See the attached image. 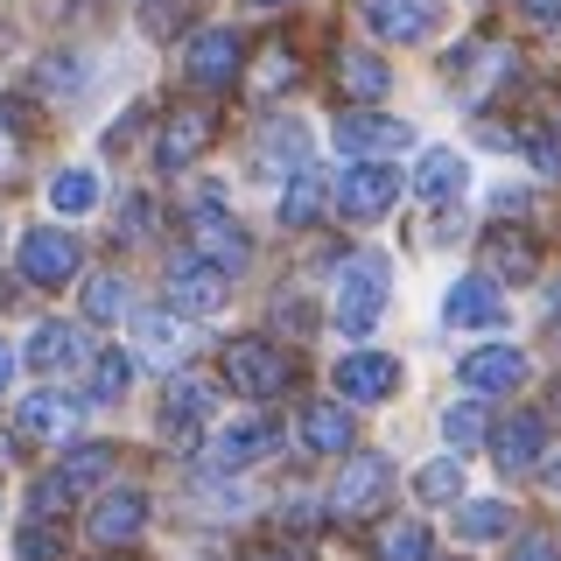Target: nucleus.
<instances>
[{"label": "nucleus", "mask_w": 561, "mask_h": 561, "mask_svg": "<svg viewBox=\"0 0 561 561\" xmlns=\"http://www.w3.org/2000/svg\"><path fill=\"white\" fill-rule=\"evenodd\" d=\"M218 379L232 386L239 400H280L288 379H295V365H288V351L267 344V337H232L218 351Z\"/></svg>", "instance_id": "f257e3e1"}, {"label": "nucleus", "mask_w": 561, "mask_h": 561, "mask_svg": "<svg viewBox=\"0 0 561 561\" xmlns=\"http://www.w3.org/2000/svg\"><path fill=\"white\" fill-rule=\"evenodd\" d=\"M386 260L379 253H351L344 260V274H337V302H330V323L344 330V337H365V330L379 323V309H386Z\"/></svg>", "instance_id": "f03ea898"}, {"label": "nucleus", "mask_w": 561, "mask_h": 561, "mask_svg": "<svg viewBox=\"0 0 561 561\" xmlns=\"http://www.w3.org/2000/svg\"><path fill=\"white\" fill-rule=\"evenodd\" d=\"M190 253L210 260L218 274H239L253 260V239H245V225L218 197H197V210H190Z\"/></svg>", "instance_id": "7ed1b4c3"}, {"label": "nucleus", "mask_w": 561, "mask_h": 561, "mask_svg": "<svg viewBox=\"0 0 561 561\" xmlns=\"http://www.w3.org/2000/svg\"><path fill=\"white\" fill-rule=\"evenodd\" d=\"M239 70H245V43H239V28H204V35H190V49H183V78L197 84V92H232Z\"/></svg>", "instance_id": "20e7f679"}, {"label": "nucleus", "mask_w": 561, "mask_h": 561, "mask_svg": "<svg viewBox=\"0 0 561 561\" xmlns=\"http://www.w3.org/2000/svg\"><path fill=\"white\" fill-rule=\"evenodd\" d=\"M14 267H22L28 288H64V280H78L84 267V253H78V239L57 232V225H35V232H22V245H14Z\"/></svg>", "instance_id": "39448f33"}, {"label": "nucleus", "mask_w": 561, "mask_h": 561, "mask_svg": "<svg viewBox=\"0 0 561 561\" xmlns=\"http://www.w3.org/2000/svg\"><path fill=\"white\" fill-rule=\"evenodd\" d=\"M393 204H400V169L393 162H351L337 175V210H344V218L379 225Z\"/></svg>", "instance_id": "423d86ee"}, {"label": "nucleus", "mask_w": 561, "mask_h": 561, "mask_svg": "<svg viewBox=\"0 0 561 561\" xmlns=\"http://www.w3.org/2000/svg\"><path fill=\"white\" fill-rule=\"evenodd\" d=\"M154 421H162L169 443H197L210 428V379L204 373H175L162 386V400H154Z\"/></svg>", "instance_id": "0eeeda50"}, {"label": "nucleus", "mask_w": 561, "mask_h": 561, "mask_svg": "<svg viewBox=\"0 0 561 561\" xmlns=\"http://www.w3.org/2000/svg\"><path fill=\"white\" fill-rule=\"evenodd\" d=\"M210 134H218V119L204 113V105H169L162 127H154V169H190L197 154L210 148Z\"/></svg>", "instance_id": "6e6552de"}, {"label": "nucleus", "mask_w": 561, "mask_h": 561, "mask_svg": "<svg viewBox=\"0 0 561 561\" xmlns=\"http://www.w3.org/2000/svg\"><path fill=\"white\" fill-rule=\"evenodd\" d=\"M162 288H169V309H175V316H210V309H225V274L210 267V260H197V253H175L169 274H162Z\"/></svg>", "instance_id": "1a4fd4ad"}, {"label": "nucleus", "mask_w": 561, "mask_h": 561, "mask_svg": "<svg viewBox=\"0 0 561 561\" xmlns=\"http://www.w3.org/2000/svg\"><path fill=\"white\" fill-rule=\"evenodd\" d=\"M408 140H414V127L393 119V113H344L337 119V148L358 154V162H386V154H400Z\"/></svg>", "instance_id": "9d476101"}, {"label": "nucleus", "mask_w": 561, "mask_h": 561, "mask_svg": "<svg viewBox=\"0 0 561 561\" xmlns=\"http://www.w3.org/2000/svg\"><path fill=\"white\" fill-rule=\"evenodd\" d=\"M386 484H393L386 456H373V449H351V456H344V478L330 484V505H337L344 519H358V513H373V505L386 499Z\"/></svg>", "instance_id": "9b49d317"}, {"label": "nucleus", "mask_w": 561, "mask_h": 561, "mask_svg": "<svg viewBox=\"0 0 561 561\" xmlns=\"http://www.w3.org/2000/svg\"><path fill=\"white\" fill-rule=\"evenodd\" d=\"M84 526H92V540H99V548H127L140 526H148V491H134V484L99 491V499H92V513H84Z\"/></svg>", "instance_id": "f8f14e48"}, {"label": "nucleus", "mask_w": 561, "mask_h": 561, "mask_svg": "<svg viewBox=\"0 0 561 561\" xmlns=\"http://www.w3.org/2000/svg\"><path fill=\"white\" fill-rule=\"evenodd\" d=\"M337 393L358 400V408H373V400H393L400 393V358H386V351H351V358H337Z\"/></svg>", "instance_id": "ddd939ff"}, {"label": "nucleus", "mask_w": 561, "mask_h": 561, "mask_svg": "<svg viewBox=\"0 0 561 561\" xmlns=\"http://www.w3.org/2000/svg\"><path fill=\"white\" fill-rule=\"evenodd\" d=\"M443 323H449V330H491V323H505L499 280H491V274H463V280L443 295Z\"/></svg>", "instance_id": "4468645a"}, {"label": "nucleus", "mask_w": 561, "mask_h": 561, "mask_svg": "<svg viewBox=\"0 0 561 561\" xmlns=\"http://www.w3.org/2000/svg\"><path fill=\"white\" fill-rule=\"evenodd\" d=\"M78 414H84V400H70V393H57V386H43V393L22 400L14 428H22L28 443H70V435H78Z\"/></svg>", "instance_id": "2eb2a0df"}, {"label": "nucleus", "mask_w": 561, "mask_h": 561, "mask_svg": "<svg viewBox=\"0 0 561 561\" xmlns=\"http://www.w3.org/2000/svg\"><path fill=\"white\" fill-rule=\"evenodd\" d=\"M435 0H365V28L379 43H428L435 35Z\"/></svg>", "instance_id": "dca6fc26"}, {"label": "nucleus", "mask_w": 561, "mask_h": 561, "mask_svg": "<svg viewBox=\"0 0 561 561\" xmlns=\"http://www.w3.org/2000/svg\"><path fill=\"white\" fill-rule=\"evenodd\" d=\"M526 379V351L519 344H484V351H470V358H463V386H470V393H491V400H499V393H513V386Z\"/></svg>", "instance_id": "f3484780"}, {"label": "nucleus", "mask_w": 561, "mask_h": 561, "mask_svg": "<svg viewBox=\"0 0 561 561\" xmlns=\"http://www.w3.org/2000/svg\"><path fill=\"white\" fill-rule=\"evenodd\" d=\"M491 456H499V470H534L540 456H548V414H513L491 428Z\"/></svg>", "instance_id": "a211bd4d"}, {"label": "nucleus", "mask_w": 561, "mask_h": 561, "mask_svg": "<svg viewBox=\"0 0 561 561\" xmlns=\"http://www.w3.org/2000/svg\"><path fill=\"white\" fill-rule=\"evenodd\" d=\"M449 78H456V92H463V99H484V84L513 78V49H505V43H463L449 57Z\"/></svg>", "instance_id": "6ab92c4d"}, {"label": "nucleus", "mask_w": 561, "mask_h": 561, "mask_svg": "<svg viewBox=\"0 0 561 561\" xmlns=\"http://www.w3.org/2000/svg\"><path fill=\"white\" fill-rule=\"evenodd\" d=\"M267 449H274V421L267 414H245V421H232V428L210 435V463H218V470H245V463H260Z\"/></svg>", "instance_id": "aec40b11"}, {"label": "nucleus", "mask_w": 561, "mask_h": 561, "mask_svg": "<svg viewBox=\"0 0 561 561\" xmlns=\"http://www.w3.org/2000/svg\"><path fill=\"white\" fill-rule=\"evenodd\" d=\"M295 435H302V449L309 456H351V414L337 408V400H309L302 421H295Z\"/></svg>", "instance_id": "412c9836"}, {"label": "nucleus", "mask_w": 561, "mask_h": 561, "mask_svg": "<svg viewBox=\"0 0 561 561\" xmlns=\"http://www.w3.org/2000/svg\"><path fill=\"white\" fill-rule=\"evenodd\" d=\"M28 365H35L43 379L78 373V365H84V330H78V323H35V337H28Z\"/></svg>", "instance_id": "4be33fe9"}, {"label": "nucleus", "mask_w": 561, "mask_h": 561, "mask_svg": "<svg viewBox=\"0 0 561 561\" xmlns=\"http://www.w3.org/2000/svg\"><path fill=\"white\" fill-rule=\"evenodd\" d=\"M484 267L499 274V280H534V274H540V245H534V232H519V225H491Z\"/></svg>", "instance_id": "5701e85b"}, {"label": "nucleus", "mask_w": 561, "mask_h": 561, "mask_svg": "<svg viewBox=\"0 0 561 561\" xmlns=\"http://www.w3.org/2000/svg\"><path fill=\"white\" fill-rule=\"evenodd\" d=\"M463 183H470V175H463V154H456V148H428V154H421V169H414V197L421 204H456Z\"/></svg>", "instance_id": "b1692460"}, {"label": "nucleus", "mask_w": 561, "mask_h": 561, "mask_svg": "<svg viewBox=\"0 0 561 561\" xmlns=\"http://www.w3.org/2000/svg\"><path fill=\"white\" fill-rule=\"evenodd\" d=\"M337 197V190L323 183V169H302V175H288V190H280V225H288V232H302V225H316L323 218V204Z\"/></svg>", "instance_id": "393cba45"}, {"label": "nucleus", "mask_w": 561, "mask_h": 561, "mask_svg": "<svg viewBox=\"0 0 561 561\" xmlns=\"http://www.w3.org/2000/svg\"><path fill=\"white\" fill-rule=\"evenodd\" d=\"M386 84H393V70H386L373 49H344V57H337V92L344 99H365V105H373V99H386Z\"/></svg>", "instance_id": "a878e982"}, {"label": "nucleus", "mask_w": 561, "mask_h": 561, "mask_svg": "<svg viewBox=\"0 0 561 561\" xmlns=\"http://www.w3.org/2000/svg\"><path fill=\"white\" fill-rule=\"evenodd\" d=\"M302 154H309V134L295 127V119H274V127L260 134V169H280V175H302V169H309Z\"/></svg>", "instance_id": "bb28decb"}, {"label": "nucleus", "mask_w": 561, "mask_h": 561, "mask_svg": "<svg viewBox=\"0 0 561 561\" xmlns=\"http://www.w3.org/2000/svg\"><path fill=\"white\" fill-rule=\"evenodd\" d=\"M127 386H134V358L127 351H99L92 358V400L113 408V400H127Z\"/></svg>", "instance_id": "cd10ccee"}, {"label": "nucleus", "mask_w": 561, "mask_h": 561, "mask_svg": "<svg viewBox=\"0 0 561 561\" xmlns=\"http://www.w3.org/2000/svg\"><path fill=\"white\" fill-rule=\"evenodd\" d=\"M99 204V175L92 169H57V183H49V210H64V218H78V210Z\"/></svg>", "instance_id": "c85d7f7f"}, {"label": "nucleus", "mask_w": 561, "mask_h": 561, "mask_svg": "<svg viewBox=\"0 0 561 561\" xmlns=\"http://www.w3.org/2000/svg\"><path fill=\"white\" fill-rule=\"evenodd\" d=\"M505 526H513V505H505V499H478V505L456 513V534H463V540H499Z\"/></svg>", "instance_id": "c756f323"}, {"label": "nucleus", "mask_w": 561, "mask_h": 561, "mask_svg": "<svg viewBox=\"0 0 561 561\" xmlns=\"http://www.w3.org/2000/svg\"><path fill=\"white\" fill-rule=\"evenodd\" d=\"M443 435H449V449H478V443H491V414L478 408V400H456V408L443 414Z\"/></svg>", "instance_id": "7c9ffc66"}, {"label": "nucleus", "mask_w": 561, "mask_h": 561, "mask_svg": "<svg viewBox=\"0 0 561 561\" xmlns=\"http://www.w3.org/2000/svg\"><path fill=\"white\" fill-rule=\"evenodd\" d=\"M134 337H140V351H148V358H175V351H183V330H175L169 309H148V316L134 323Z\"/></svg>", "instance_id": "2f4dec72"}, {"label": "nucleus", "mask_w": 561, "mask_h": 561, "mask_svg": "<svg viewBox=\"0 0 561 561\" xmlns=\"http://www.w3.org/2000/svg\"><path fill=\"white\" fill-rule=\"evenodd\" d=\"M14 554H22V561H64L57 519H22V534H14Z\"/></svg>", "instance_id": "473e14b6"}, {"label": "nucleus", "mask_w": 561, "mask_h": 561, "mask_svg": "<svg viewBox=\"0 0 561 561\" xmlns=\"http://www.w3.org/2000/svg\"><path fill=\"white\" fill-rule=\"evenodd\" d=\"M84 316H92V323H113V316H127V280H119V274L84 280Z\"/></svg>", "instance_id": "72a5a7b5"}, {"label": "nucleus", "mask_w": 561, "mask_h": 561, "mask_svg": "<svg viewBox=\"0 0 561 561\" xmlns=\"http://www.w3.org/2000/svg\"><path fill=\"white\" fill-rule=\"evenodd\" d=\"M414 491H421L428 505H449L456 491H463V470H456V456H443V463H421V470H414Z\"/></svg>", "instance_id": "f704fd0d"}, {"label": "nucleus", "mask_w": 561, "mask_h": 561, "mask_svg": "<svg viewBox=\"0 0 561 561\" xmlns=\"http://www.w3.org/2000/svg\"><path fill=\"white\" fill-rule=\"evenodd\" d=\"M197 8H204V0H148V8H140V28H148V35H175V28L197 22Z\"/></svg>", "instance_id": "c9c22d12"}, {"label": "nucleus", "mask_w": 561, "mask_h": 561, "mask_svg": "<svg viewBox=\"0 0 561 561\" xmlns=\"http://www.w3.org/2000/svg\"><path fill=\"white\" fill-rule=\"evenodd\" d=\"M379 561H428V534H421V526H386Z\"/></svg>", "instance_id": "e433bc0d"}, {"label": "nucleus", "mask_w": 561, "mask_h": 561, "mask_svg": "<svg viewBox=\"0 0 561 561\" xmlns=\"http://www.w3.org/2000/svg\"><path fill=\"white\" fill-rule=\"evenodd\" d=\"M519 148H526V162H534V169H548V175H561V140H554V134H526Z\"/></svg>", "instance_id": "4c0bfd02"}, {"label": "nucleus", "mask_w": 561, "mask_h": 561, "mask_svg": "<svg viewBox=\"0 0 561 561\" xmlns=\"http://www.w3.org/2000/svg\"><path fill=\"white\" fill-rule=\"evenodd\" d=\"M519 14L534 28H561V0H519Z\"/></svg>", "instance_id": "58836bf2"}, {"label": "nucleus", "mask_w": 561, "mask_h": 561, "mask_svg": "<svg viewBox=\"0 0 561 561\" xmlns=\"http://www.w3.org/2000/svg\"><path fill=\"white\" fill-rule=\"evenodd\" d=\"M119 239H148V197L127 204V218H119Z\"/></svg>", "instance_id": "ea45409f"}, {"label": "nucleus", "mask_w": 561, "mask_h": 561, "mask_svg": "<svg viewBox=\"0 0 561 561\" xmlns=\"http://www.w3.org/2000/svg\"><path fill=\"white\" fill-rule=\"evenodd\" d=\"M260 78H267L274 92H280V84H295V57H288V49H274V57H267V70H260Z\"/></svg>", "instance_id": "a19ab883"}, {"label": "nucleus", "mask_w": 561, "mask_h": 561, "mask_svg": "<svg viewBox=\"0 0 561 561\" xmlns=\"http://www.w3.org/2000/svg\"><path fill=\"white\" fill-rule=\"evenodd\" d=\"M513 561H561V554H554V540L534 534V540H519V548H513Z\"/></svg>", "instance_id": "79ce46f5"}, {"label": "nucleus", "mask_w": 561, "mask_h": 561, "mask_svg": "<svg viewBox=\"0 0 561 561\" xmlns=\"http://www.w3.org/2000/svg\"><path fill=\"white\" fill-rule=\"evenodd\" d=\"M22 127V99H0V134H14Z\"/></svg>", "instance_id": "37998d69"}, {"label": "nucleus", "mask_w": 561, "mask_h": 561, "mask_svg": "<svg viewBox=\"0 0 561 561\" xmlns=\"http://www.w3.org/2000/svg\"><path fill=\"white\" fill-rule=\"evenodd\" d=\"M8 379H14V344L0 337V393H8Z\"/></svg>", "instance_id": "c03bdc74"}, {"label": "nucleus", "mask_w": 561, "mask_h": 561, "mask_svg": "<svg viewBox=\"0 0 561 561\" xmlns=\"http://www.w3.org/2000/svg\"><path fill=\"white\" fill-rule=\"evenodd\" d=\"M253 561H302L295 548H267V554H253Z\"/></svg>", "instance_id": "a18cd8bd"}, {"label": "nucleus", "mask_w": 561, "mask_h": 561, "mask_svg": "<svg viewBox=\"0 0 561 561\" xmlns=\"http://www.w3.org/2000/svg\"><path fill=\"white\" fill-rule=\"evenodd\" d=\"M253 8H288V0H253Z\"/></svg>", "instance_id": "49530a36"}, {"label": "nucleus", "mask_w": 561, "mask_h": 561, "mask_svg": "<svg viewBox=\"0 0 561 561\" xmlns=\"http://www.w3.org/2000/svg\"><path fill=\"white\" fill-rule=\"evenodd\" d=\"M554 344H561V316H554Z\"/></svg>", "instance_id": "de8ad7c7"}, {"label": "nucleus", "mask_w": 561, "mask_h": 561, "mask_svg": "<svg viewBox=\"0 0 561 561\" xmlns=\"http://www.w3.org/2000/svg\"><path fill=\"white\" fill-rule=\"evenodd\" d=\"M105 561H127V554H105Z\"/></svg>", "instance_id": "09e8293b"}]
</instances>
